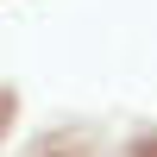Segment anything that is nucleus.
I'll list each match as a JSON object with an SVG mask.
<instances>
[{
    "label": "nucleus",
    "mask_w": 157,
    "mask_h": 157,
    "mask_svg": "<svg viewBox=\"0 0 157 157\" xmlns=\"http://www.w3.org/2000/svg\"><path fill=\"white\" fill-rule=\"evenodd\" d=\"M132 157H157V138H138V145H132Z\"/></svg>",
    "instance_id": "f257e3e1"
}]
</instances>
